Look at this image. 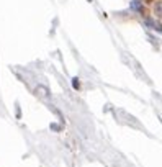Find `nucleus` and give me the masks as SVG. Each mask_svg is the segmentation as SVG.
I'll return each mask as SVG.
<instances>
[{
  "label": "nucleus",
  "instance_id": "obj_5",
  "mask_svg": "<svg viewBox=\"0 0 162 167\" xmlns=\"http://www.w3.org/2000/svg\"><path fill=\"white\" fill-rule=\"evenodd\" d=\"M144 2H146V3H152L154 0H144Z\"/></svg>",
  "mask_w": 162,
  "mask_h": 167
},
{
  "label": "nucleus",
  "instance_id": "obj_1",
  "mask_svg": "<svg viewBox=\"0 0 162 167\" xmlns=\"http://www.w3.org/2000/svg\"><path fill=\"white\" fill-rule=\"evenodd\" d=\"M133 8H136V10L139 12V13H141V15L144 17V18H147V17H149V8H146L144 5H141V3L138 2V0H134V2H133Z\"/></svg>",
  "mask_w": 162,
  "mask_h": 167
},
{
  "label": "nucleus",
  "instance_id": "obj_2",
  "mask_svg": "<svg viewBox=\"0 0 162 167\" xmlns=\"http://www.w3.org/2000/svg\"><path fill=\"white\" fill-rule=\"evenodd\" d=\"M36 93L41 95V97H47V95H49V92H47L46 87H38V89H36Z\"/></svg>",
  "mask_w": 162,
  "mask_h": 167
},
{
  "label": "nucleus",
  "instance_id": "obj_4",
  "mask_svg": "<svg viewBox=\"0 0 162 167\" xmlns=\"http://www.w3.org/2000/svg\"><path fill=\"white\" fill-rule=\"evenodd\" d=\"M72 87H74L75 90H79V89H80V82H79V79H77V77H74V79H72Z\"/></svg>",
  "mask_w": 162,
  "mask_h": 167
},
{
  "label": "nucleus",
  "instance_id": "obj_3",
  "mask_svg": "<svg viewBox=\"0 0 162 167\" xmlns=\"http://www.w3.org/2000/svg\"><path fill=\"white\" fill-rule=\"evenodd\" d=\"M154 15H157V17H162V2H157V3H156Z\"/></svg>",
  "mask_w": 162,
  "mask_h": 167
},
{
  "label": "nucleus",
  "instance_id": "obj_6",
  "mask_svg": "<svg viewBox=\"0 0 162 167\" xmlns=\"http://www.w3.org/2000/svg\"><path fill=\"white\" fill-rule=\"evenodd\" d=\"M87 2H92V0H87Z\"/></svg>",
  "mask_w": 162,
  "mask_h": 167
}]
</instances>
